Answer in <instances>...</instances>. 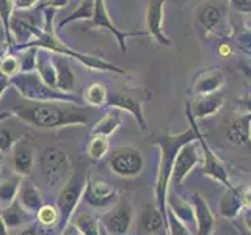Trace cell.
Masks as SVG:
<instances>
[{"label":"cell","instance_id":"6da1fadb","mask_svg":"<svg viewBox=\"0 0 251 235\" xmlns=\"http://www.w3.org/2000/svg\"><path fill=\"white\" fill-rule=\"evenodd\" d=\"M185 115L188 122H190V127L180 133H162V135L152 140V143L159 147V166H157V176L154 185L155 206L165 216H167L168 188L171 184V174H173V166H175L176 157L180 149L187 143H192V141L198 140L201 133L198 122H196L190 108H188V104H185Z\"/></svg>","mask_w":251,"mask_h":235},{"label":"cell","instance_id":"7a4b0ae2","mask_svg":"<svg viewBox=\"0 0 251 235\" xmlns=\"http://www.w3.org/2000/svg\"><path fill=\"white\" fill-rule=\"evenodd\" d=\"M11 115L36 129H65L73 125H86L83 107L66 102H31L25 100L11 108Z\"/></svg>","mask_w":251,"mask_h":235},{"label":"cell","instance_id":"3957f363","mask_svg":"<svg viewBox=\"0 0 251 235\" xmlns=\"http://www.w3.org/2000/svg\"><path fill=\"white\" fill-rule=\"evenodd\" d=\"M55 10H50V8H46L44 10V28H38L33 27L31 28V35H33V39H30L25 44H19L16 46V50H25L28 47H36V49H46L52 53H60L65 55L68 58H75L77 61H80L85 68H88L91 70H100V72H115L120 75H126L129 72L127 69H123L120 66L113 65L104 58L94 57V55H88V53H82L69 49V47L61 41V39L55 35L53 30V16H55Z\"/></svg>","mask_w":251,"mask_h":235},{"label":"cell","instance_id":"277c9868","mask_svg":"<svg viewBox=\"0 0 251 235\" xmlns=\"http://www.w3.org/2000/svg\"><path fill=\"white\" fill-rule=\"evenodd\" d=\"M11 86L18 90V93L25 100L31 102H66V104L83 105L82 100H78L74 94L61 93L55 88L46 85L41 77L33 72H19L11 78Z\"/></svg>","mask_w":251,"mask_h":235},{"label":"cell","instance_id":"5b68a950","mask_svg":"<svg viewBox=\"0 0 251 235\" xmlns=\"http://www.w3.org/2000/svg\"><path fill=\"white\" fill-rule=\"evenodd\" d=\"M86 184H88V176L83 168H75L71 172L69 179L60 188L58 198H57V209L60 215L58 231L65 229L68 224H71L74 216V212L78 207V204L83 199V193Z\"/></svg>","mask_w":251,"mask_h":235},{"label":"cell","instance_id":"8992f818","mask_svg":"<svg viewBox=\"0 0 251 235\" xmlns=\"http://www.w3.org/2000/svg\"><path fill=\"white\" fill-rule=\"evenodd\" d=\"M38 168L46 187L50 190L63 187V184L73 172V166H71V160L66 151L57 146L43 149L38 159Z\"/></svg>","mask_w":251,"mask_h":235},{"label":"cell","instance_id":"52a82bcc","mask_svg":"<svg viewBox=\"0 0 251 235\" xmlns=\"http://www.w3.org/2000/svg\"><path fill=\"white\" fill-rule=\"evenodd\" d=\"M152 93L148 88H127V90H118L108 93L107 97V107L108 108H118L121 112H127L137 119V124L141 130H146V119L143 113V105L148 100H151Z\"/></svg>","mask_w":251,"mask_h":235},{"label":"cell","instance_id":"ba28073f","mask_svg":"<svg viewBox=\"0 0 251 235\" xmlns=\"http://www.w3.org/2000/svg\"><path fill=\"white\" fill-rule=\"evenodd\" d=\"M107 164L113 174L124 179H130L141 174V171L145 168V159L141 151H138L137 147L123 146L115 149L108 155Z\"/></svg>","mask_w":251,"mask_h":235},{"label":"cell","instance_id":"9c48e42d","mask_svg":"<svg viewBox=\"0 0 251 235\" xmlns=\"http://www.w3.org/2000/svg\"><path fill=\"white\" fill-rule=\"evenodd\" d=\"M102 229L110 235H129L133 221V207L127 199L118 202L102 216Z\"/></svg>","mask_w":251,"mask_h":235},{"label":"cell","instance_id":"30bf717a","mask_svg":"<svg viewBox=\"0 0 251 235\" xmlns=\"http://www.w3.org/2000/svg\"><path fill=\"white\" fill-rule=\"evenodd\" d=\"M86 28H107L112 31L120 44L121 52L127 50V38L130 36H145L146 31H124L115 25V22L108 16L105 0H94V14L90 22H86Z\"/></svg>","mask_w":251,"mask_h":235},{"label":"cell","instance_id":"8fae6325","mask_svg":"<svg viewBox=\"0 0 251 235\" xmlns=\"http://www.w3.org/2000/svg\"><path fill=\"white\" fill-rule=\"evenodd\" d=\"M227 0H207L196 10V22L204 35H212L222 27L227 14Z\"/></svg>","mask_w":251,"mask_h":235},{"label":"cell","instance_id":"7c38bea8","mask_svg":"<svg viewBox=\"0 0 251 235\" xmlns=\"http://www.w3.org/2000/svg\"><path fill=\"white\" fill-rule=\"evenodd\" d=\"M198 143L201 146L202 152V166H201V174L210 177L212 180H215L220 185H223L225 188H232V182L229 179V172H227L226 166L223 162L220 160V157L212 151L206 138L202 137V133H200Z\"/></svg>","mask_w":251,"mask_h":235},{"label":"cell","instance_id":"4fadbf2b","mask_svg":"<svg viewBox=\"0 0 251 235\" xmlns=\"http://www.w3.org/2000/svg\"><path fill=\"white\" fill-rule=\"evenodd\" d=\"M118 191L116 188L100 179H88L85 193H83V201L93 209H105V207H113L118 202Z\"/></svg>","mask_w":251,"mask_h":235},{"label":"cell","instance_id":"5bb4252c","mask_svg":"<svg viewBox=\"0 0 251 235\" xmlns=\"http://www.w3.org/2000/svg\"><path fill=\"white\" fill-rule=\"evenodd\" d=\"M165 3H167V0H148L146 33L151 38H154L157 44H160L163 47H171L173 41L165 35V30H163Z\"/></svg>","mask_w":251,"mask_h":235},{"label":"cell","instance_id":"9a60e30c","mask_svg":"<svg viewBox=\"0 0 251 235\" xmlns=\"http://www.w3.org/2000/svg\"><path fill=\"white\" fill-rule=\"evenodd\" d=\"M201 154H200V143L198 140L187 143L182 149L179 151L175 166H173V174H171V182H175L176 185L182 184L184 180L188 177V174L198 166V163L201 162Z\"/></svg>","mask_w":251,"mask_h":235},{"label":"cell","instance_id":"2e32d148","mask_svg":"<svg viewBox=\"0 0 251 235\" xmlns=\"http://www.w3.org/2000/svg\"><path fill=\"white\" fill-rule=\"evenodd\" d=\"M225 74L220 68H206L200 70L193 78L190 93L195 96H204V94L218 93L225 85Z\"/></svg>","mask_w":251,"mask_h":235},{"label":"cell","instance_id":"e0dca14e","mask_svg":"<svg viewBox=\"0 0 251 235\" xmlns=\"http://www.w3.org/2000/svg\"><path fill=\"white\" fill-rule=\"evenodd\" d=\"M192 207H193V219L196 226V235H212L215 231V216L212 213L209 204L200 193H193L192 196Z\"/></svg>","mask_w":251,"mask_h":235},{"label":"cell","instance_id":"ac0fdd59","mask_svg":"<svg viewBox=\"0 0 251 235\" xmlns=\"http://www.w3.org/2000/svg\"><path fill=\"white\" fill-rule=\"evenodd\" d=\"M13 169L14 174L21 177H27L33 172V168L36 164L35 151L28 144L25 138H19L13 146Z\"/></svg>","mask_w":251,"mask_h":235},{"label":"cell","instance_id":"d6986e66","mask_svg":"<svg viewBox=\"0 0 251 235\" xmlns=\"http://www.w3.org/2000/svg\"><path fill=\"white\" fill-rule=\"evenodd\" d=\"M226 137L234 146L251 152V113H243L229 122Z\"/></svg>","mask_w":251,"mask_h":235},{"label":"cell","instance_id":"ffe728a7","mask_svg":"<svg viewBox=\"0 0 251 235\" xmlns=\"http://www.w3.org/2000/svg\"><path fill=\"white\" fill-rule=\"evenodd\" d=\"M223 102V94L218 91L212 94H204V96H196V99L187 102V104L195 119H204V118L217 115L222 110Z\"/></svg>","mask_w":251,"mask_h":235},{"label":"cell","instance_id":"44dd1931","mask_svg":"<svg viewBox=\"0 0 251 235\" xmlns=\"http://www.w3.org/2000/svg\"><path fill=\"white\" fill-rule=\"evenodd\" d=\"M18 201L21 204V207L30 213L31 216H36V213L39 212L44 206V199H43V194L39 191V188L31 182V180L24 177L21 188H19V194H18Z\"/></svg>","mask_w":251,"mask_h":235},{"label":"cell","instance_id":"7402d4cb","mask_svg":"<svg viewBox=\"0 0 251 235\" xmlns=\"http://www.w3.org/2000/svg\"><path fill=\"white\" fill-rule=\"evenodd\" d=\"M167 229V216L157 209V206H145L140 215V229L146 235H154Z\"/></svg>","mask_w":251,"mask_h":235},{"label":"cell","instance_id":"603a6c76","mask_svg":"<svg viewBox=\"0 0 251 235\" xmlns=\"http://www.w3.org/2000/svg\"><path fill=\"white\" fill-rule=\"evenodd\" d=\"M55 70H57V90L61 93H71L75 86V75L69 65V58L60 53H52Z\"/></svg>","mask_w":251,"mask_h":235},{"label":"cell","instance_id":"cb8c5ba5","mask_svg":"<svg viewBox=\"0 0 251 235\" xmlns=\"http://www.w3.org/2000/svg\"><path fill=\"white\" fill-rule=\"evenodd\" d=\"M243 209L245 207H243V201H242V191L237 190L235 187L226 188V191L223 193L222 199H220V206H218V212H220V215H222V218H226V219L237 218Z\"/></svg>","mask_w":251,"mask_h":235},{"label":"cell","instance_id":"d4e9b609","mask_svg":"<svg viewBox=\"0 0 251 235\" xmlns=\"http://www.w3.org/2000/svg\"><path fill=\"white\" fill-rule=\"evenodd\" d=\"M35 70L46 85H49L50 88L57 90V70H55L52 52L46 49H38Z\"/></svg>","mask_w":251,"mask_h":235},{"label":"cell","instance_id":"484cf974","mask_svg":"<svg viewBox=\"0 0 251 235\" xmlns=\"http://www.w3.org/2000/svg\"><path fill=\"white\" fill-rule=\"evenodd\" d=\"M0 215H2L3 223L6 224L8 229H13V231L31 224V219L35 218L30 213H27V212L21 207V204L18 201H14L11 206H8L5 209H0Z\"/></svg>","mask_w":251,"mask_h":235},{"label":"cell","instance_id":"4316f807","mask_svg":"<svg viewBox=\"0 0 251 235\" xmlns=\"http://www.w3.org/2000/svg\"><path fill=\"white\" fill-rule=\"evenodd\" d=\"M121 115L123 112L118 108H108V112L100 118V119L94 124V127L91 129L90 135L96 137V135H102V137H112L113 133L121 127Z\"/></svg>","mask_w":251,"mask_h":235},{"label":"cell","instance_id":"83f0119b","mask_svg":"<svg viewBox=\"0 0 251 235\" xmlns=\"http://www.w3.org/2000/svg\"><path fill=\"white\" fill-rule=\"evenodd\" d=\"M22 180L24 177L18 174H11V176L0 179V209L11 206V204L18 199Z\"/></svg>","mask_w":251,"mask_h":235},{"label":"cell","instance_id":"f1b7e54d","mask_svg":"<svg viewBox=\"0 0 251 235\" xmlns=\"http://www.w3.org/2000/svg\"><path fill=\"white\" fill-rule=\"evenodd\" d=\"M73 223L78 232L82 235H100V226H99V219L94 216L91 212H82L75 216Z\"/></svg>","mask_w":251,"mask_h":235},{"label":"cell","instance_id":"f546056e","mask_svg":"<svg viewBox=\"0 0 251 235\" xmlns=\"http://www.w3.org/2000/svg\"><path fill=\"white\" fill-rule=\"evenodd\" d=\"M94 14V0H82L78 6L75 8L74 13H71L69 16H66L65 19H61L58 30H61L63 27H66L68 24L71 22H75V21H86L90 22L91 18Z\"/></svg>","mask_w":251,"mask_h":235},{"label":"cell","instance_id":"4dcf8cb0","mask_svg":"<svg viewBox=\"0 0 251 235\" xmlns=\"http://www.w3.org/2000/svg\"><path fill=\"white\" fill-rule=\"evenodd\" d=\"M107 97H108V91L104 86V83L96 82L90 85L88 88L83 93V100L85 104H88L90 107H102L107 104Z\"/></svg>","mask_w":251,"mask_h":235},{"label":"cell","instance_id":"1f68e13d","mask_svg":"<svg viewBox=\"0 0 251 235\" xmlns=\"http://www.w3.org/2000/svg\"><path fill=\"white\" fill-rule=\"evenodd\" d=\"M14 0H0V22H2V27L5 31V39H6V46L11 47V19L14 16Z\"/></svg>","mask_w":251,"mask_h":235},{"label":"cell","instance_id":"d6a6232c","mask_svg":"<svg viewBox=\"0 0 251 235\" xmlns=\"http://www.w3.org/2000/svg\"><path fill=\"white\" fill-rule=\"evenodd\" d=\"M110 151V140L108 137H102V135H96L90 138L88 143V149H86V154H88L90 160L98 162L100 159L108 154Z\"/></svg>","mask_w":251,"mask_h":235},{"label":"cell","instance_id":"836d02e7","mask_svg":"<svg viewBox=\"0 0 251 235\" xmlns=\"http://www.w3.org/2000/svg\"><path fill=\"white\" fill-rule=\"evenodd\" d=\"M35 221L38 226L43 227H57L58 229V223H60V215H58V209L57 206H49V204H44V206L39 209V212L35 216Z\"/></svg>","mask_w":251,"mask_h":235},{"label":"cell","instance_id":"e575fe53","mask_svg":"<svg viewBox=\"0 0 251 235\" xmlns=\"http://www.w3.org/2000/svg\"><path fill=\"white\" fill-rule=\"evenodd\" d=\"M167 235H192L184 221L167 207Z\"/></svg>","mask_w":251,"mask_h":235},{"label":"cell","instance_id":"d590c367","mask_svg":"<svg viewBox=\"0 0 251 235\" xmlns=\"http://www.w3.org/2000/svg\"><path fill=\"white\" fill-rule=\"evenodd\" d=\"M0 72L10 78L18 75L21 72V60L16 58L14 55H5L0 60Z\"/></svg>","mask_w":251,"mask_h":235},{"label":"cell","instance_id":"8d00e7d4","mask_svg":"<svg viewBox=\"0 0 251 235\" xmlns=\"http://www.w3.org/2000/svg\"><path fill=\"white\" fill-rule=\"evenodd\" d=\"M36 47H28L24 52V58L21 60V72H33L36 68Z\"/></svg>","mask_w":251,"mask_h":235},{"label":"cell","instance_id":"74e56055","mask_svg":"<svg viewBox=\"0 0 251 235\" xmlns=\"http://www.w3.org/2000/svg\"><path fill=\"white\" fill-rule=\"evenodd\" d=\"M14 143H16V140L13 138L11 130L0 124V152L5 154L6 151H10L14 146Z\"/></svg>","mask_w":251,"mask_h":235},{"label":"cell","instance_id":"f35d334b","mask_svg":"<svg viewBox=\"0 0 251 235\" xmlns=\"http://www.w3.org/2000/svg\"><path fill=\"white\" fill-rule=\"evenodd\" d=\"M227 3L239 13H245V14L251 13V0H227Z\"/></svg>","mask_w":251,"mask_h":235},{"label":"cell","instance_id":"ab89813d","mask_svg":"<svg viewBox=\"0 0 251 235\" xmlns=\"http://www.w3.org/2000/svg\"><path fill=\"white\" fill-rule=\"evenodd\" d=\"M39 0H14V6L16 10H22V11H28L31 10Z\"/></svg>","mask_w":251,"mask_h":235},{"label":"cell","instance_id":"60d3db41","mask_svg":"<svg viewBox=\"0 0 251 235\" xmlns=\"http://www.w3.org/2000/svg\"><path fill=\"white\" fill-rule=\"evenodd\" d=\"M69 0H47V2L41 6V8H50V10H61V8L68 6Z\"/></svg>","mask_w":251,"mask_h":235},{"label":"cell","instance_id":"b9f144b4","mask_svg":"<svg viewBox=\"0 0 251 235\" xmlns=\"http://www.w3.org/2000/svg\"><path fill=\"white\" fill-rule=\"evenodd\" d=\"M10 86H11V78L0 72V97L3 96V93L10 88Z\"/></svg>","mask_w":251,"mask_h":235},{"label":"cell","instance_id":"7bdbcfd3","mask_svg":"<svg viewBox=\"0 0 251 235\" xmlns=\"http://www.w3.org/2000/svg\"><path fill=\"white\" fill-rule=\"evenodd\" d=\"M239 105L243 108V113H251V94H247L239 99Z\"/></svg>","mask_w":251,"mask_h":235},{"label":"cell","instance_id":"ee69618b","mask_svg":"<svg viewBox=\"0 0 251 235\" xmlns=\"http://www.w3.org/2000/svg\"><path fill=\"white\" fill-rule=\"evenodd\" d=\"M18 235H38V226L36 223H31L25 227H22Z\"/></svg>","mask_w":251,"mask_h":235},{"label":"cell","instance_id":"f6af8a7d","mask_svg":"<svg viewBox=\"0 0 251 235\" xmlns=\"http://www.w3.org/2000/svg\"><path fill=\"white\" fill-rule=\"evenodd\" d=\"M242 201H243V207L251 209V187L242 191Z\"/></svg>","mask_w":251,"mask_h":235},{"label":"cell","instance_id":"bcb514c9","mask_svg":"<svg viewBox=\"0 0 251 235\" xmlns=\"http://www.w3.org/2000/svg\"><path fill=\"white\" fill-rule=\"evenodd\" d=\"M60 235H82V234L78 232V229H77V227H75L73 223H71V224H68V226L65 227V229L61 231Z\"/></svg>","mask_w":251,"mask_h":235},{"label":"cell","instance_id":"7dc6e473","mask_svg":"<svg viewBox=\"0 0 251 235\" xmlns=\"http://www.w3.org/2000/svg\"><path fill=\"white\" fill-rule=\"evenodd\" d=\"M218 52H220V55H222V57H229V55L232 53V49H231V46L229 44H222L218 47Z\"/></svg>","mask_w":251,"mask_h":235},{"label":"cell","instance_id":"c3c4849f","mask_svg":"<svg viewBox=\"0 0 251 235\" xmlns=\"http://www.w3.org/2000/svg\"><path fill=\"white\" fill-rule=\"evenodd\" d=\"M243 221H245L247 229H248L250 234H251V209H247V210H245V213H243Z\"/></svg>","mask_w":251,"mask_h":235},{"label":"cell","instance_id":"681fc988","mask_svg":"<svg viewBox=\"0 0 251 235\" xmlns=\"http://www.w3.org/2000/svg\"><path fill=\"white\" fill-rule=\"evenodd\" d=\"M0 235H10V229H8L6 224L3 223L2 215H0Z\"/></svg>","mask_w":251,"mask_h":235},{"label":"cell","instance_id":"f907efd6","mask_svg":"<svg viewBox=\"0 0 251 235\" xmlns=\"http://www.w3.org/2000/svg\"><path fill=\"white\" fill-rule=\"evenodd\" d=\"M240 69H242V74L251 80V66H248V65H240Z\"/></svg>","mask_w":251,"mask_h":235},{"label":"cell","instance_id":"816d5d0a","mask_svg":"<svg viewBox=\"0 0 251 235\" xmlns=\"http://www.w3.org/2000/svg\"><path fill=\"white\" fill-rule=\"evenodd\" d=\"M100 235H110V234H107L104 229H102V227H100Z\"/></svg>","mask_w":251,"mask_h":235},{"label":"cell","instance_id":"f5cc1de1","mask_svg":"<svg viewBox=\"0 0 251 235\" xmlns=\"http://www.w3.org/2000/svg\"><path fill=\"white\" fill-rule=\"evenodd\" d=\"M3 57H5V55H3V52H2V50H0V60H2Z\"/></svg>","mask_w":251,"mask_h":235},{"label":"cell","instance_id":"db71d44e","mask_svg":"<svg viewBox=\"0 0 251 235\" xmlns=\"http://www.w3.org/2000/svg\"><path fill=\"white\" fill-rule=\"evenodd\" d=\"M248 43H250V46H251V33L248 35Z\"/></svg>","mask_w":251,"mask_h":235},{"label":"cell","instance_id":"11a10c76","mask_svg":"<svg viewBox=\"0 0 251 235\" xmlns=\"http://www.w3.org/2000/svg\"><path fill=\"white\" fill-rule=\"evenodd\" d=\"M2 159H3V154L0 152V163H2Z\"/></svg>","mask_w":251,"mask_h":235},{"label":"cell","instance_id":"9f6ffc18","mask_svg":"<svg viewBox=\"0 0 251 235\" xmlns=\"http://www.w3.org/2000/svg\"><path fill=\"white\" fill-rule=\"evenodd\" d=\"M154 235H163L162 232H157V234H154ZM165 235H167V234H165Z\"/></svg>","mask_w":251,"mask_h":235}]
</instances>
